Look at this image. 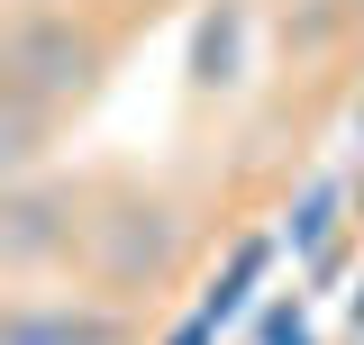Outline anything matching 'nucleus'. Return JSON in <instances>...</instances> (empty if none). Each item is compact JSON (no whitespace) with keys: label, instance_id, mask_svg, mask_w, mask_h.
<instances>
[{"label":"nucleus","instance_id":"nucleus-1","mask_svg":"<svg viewBox=\"0 0 364 345\" xmlns=\"http://www.w3.org/2000/svg\"><path fill=\"white\" fill-rule=\"evenodd\" d=\"M91 291H109V300H136V291H155V282H173L182 263V209L164 191H146V182H109V191H91L82 209V255Z\"/></svg>","mask_w":364,"mask_h":345},{"label":"nucleus","instance_id":"nucleus-2","mask_svg":"<svg viewBox=\"0 0 364 345\" xmlns=\"http://www.w3.org/2000/svg\"><path fill=\"white\" fill-rule=\"evenodd\" d=\"M9 82L55 100V109H82L100 73H109V28L73 9V0H9Z\"/></svg>","mask_w":364,"mask_h":345},{"label":"nucleus","instance_id":"nucleus-3","mask_svg":"<svg viewBox=\"0 0 364 345\" xmlns=\"http://www.w3.org/2000/svg\"><path fill=\"white\" fill-rule=\"evenodd\" d=\"M82 209L91 191L64 172H18L0 182V282H37L82 255Z\"/></svg>","mask_w":364,"mask_h":345},{"label":"nucleus","instance_id":"nucleus-4","mask_svg":"<svg viewBox=\"0 0 364 345\" xmlns=\"http://www.w3.org/2000/svg\"><path fill=\"white\" fill-rule=\"evenodd\" d=\"M0 345H146L109 291H0Z\"/></svg>","mask_w":364,"mask_h":345},{"label":"nucleus","instance_id":"nucleus-5","mask_svg":"<svg viewBox=\"0 0 364 345\" xmlns=\"http://www.w3.org/2000/svg\"><path fill=\"white\" fill-rule=\"evenodd\" d=\"M55 128H64V109L55 100H37V91H0V182H18V172H46V146H55Z\"/></svg>","mask_w":364,"mask_h":345},{"label":"nucleus","instance_id":"nucleus-6","mask_svg":"<svg viewBox=\"0 0 364 345\" xmlns=\"http://www.w3.org/2000/svg\"><path fill=\"white\" fill-rule=\"evenodd\" d=\"M237 64H246V0H219L200 9V37H191V91H237Z\"/></svg>","mask_w":364,"mask_h":345},{"label":"nucleus","instance_id":"nucleus-7","mask_svg":"<svg viewBox=\"0 0 364 345\" xmlns=\"http://www.w3.org/2000/svg\"><path fill=\"white\" fill-rule=\"evenodd\" d=\"M328 227H355V218H337V182H318L301 218H291V255H328Z\"/></svg>","mask_w":364,"mask_h":345},{"label":"nucleus","instance_id":"nucleus-8","mask_svg":"<svg viewBox=\"0 0 364 345\" xmlns=\"http://www.w3.org/2000/svg\"><path fill=\"white\" fill-rule=\"evenodd\" d=\"M264 345H310V327H301V300H273V309H264Z\"/></svg>","mask_w":364,"mask_h":345},{"label":"nucleus","instance_id":"nucleus-9","mask_svg":"<svg viewBox=\"0 0 364 345\" xmlns=\"http://www.w3.org/2000/svg\"><path fill=\"white\" fill-rule=\"evenodd\" d=\"M346 336H355V345H364V291H355V309H346Z\"/></svg>","mask_w":364,"mask_h":345},{"label":"nucleus","instance_id":"nucleus-10","mask_svg":"<svg viewBox=\"0 0 364 345\" xmlns=\"http://www.w3.org/2000/svg\"><path fill=\"white\" fill-rule=\"evenodd\" d=\"M0 91H9V18H0Z\"/></svg>","mask_w":364,"mask_h":345}]
</instances>
